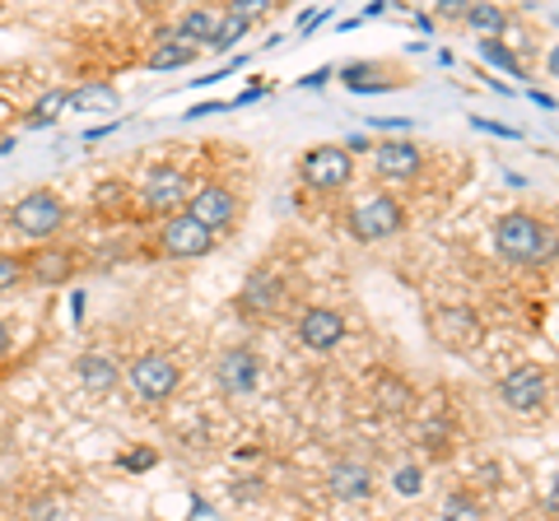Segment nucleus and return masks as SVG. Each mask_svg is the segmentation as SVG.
I'll return each mask as SVG.
<instances>
[{"mask_svg":"<svg viewBox=\"0 0 559 521\" xmlns=\"http://www.w3.org/2000/svg\"><path fill=\"white\" fill-rule=\"evenodd\" d=\"M66 223H70V205L61 191H51V186H33L14 205H5V229L20 242H28V247L61 242Z\"/></svg>","mask_w":559,"mask_h":521,"instance_id":"obj_1","label":"nucleus"},{"mask_svg":"<svg viewBox=\"0 0 559 521\" xmlns=\"http://www.w3.org/2000/svg\"><path fill=\"white\" fill-rule=\"evenodd\" d=\"M495 247L509 260H518V266H540V260H550L559 252V233L527 210H509L495 223Z\"/></svg>","mask_w":559,"mask_h":521,"instance_id":"obj_2","label":"nucleus"},{"mask_svg":"<svg viewBox=\"0 0 559 521\" xmlns=\"http://www.w3.org/2000/svg\"><path fill=\"white\" fill-rule=\"evenodd\" d=\"M121 381H127L145 405H164L182 391V363L164 350H145L131 359V368H121Z\"/></svg>","mask_w":559,"mask_h":521,"instance_id":"obj_3","label":"nucleus"},{"mask_svg":"<svg viewBox=\"0 0 559 521\" xmlns=\"http://www.w3.org/2000/svg\"><path fill=\"white\" fill-rule=\"evenodd\" d=\"M215 233H205L197 219H191L187 210L178 215H168V219H154V229H150V256H159V260H201L215 252Z\"/></svg>","mask_w":559,"mask_h":521,"instance_id":"obj_4","label":"nucleus"},{"mask_svg":"<svg viewBox=\"0 0 559 521\" xmlns=\"http://www.w3.org/2000/svg\"><path fill=\"white\" fill-rule=\"evenodd\" d=\"M234 307H238V317L252 322V326L280 322V317H285V307H289V284H285V275L271 270V266H257L248 280H242Z\"/></svg>","mask_w":559,"mask_h":521,"instance_id":"obj_5","label":"nucleus"},{"mask_svg":"<svg viewBox=\"0 0 559 521\" xmlns=\"http://www.w3.org/2000/svg\"><path fill=\"white\" fill-rule=\"evenodd\" d=\"M406 229V205H401L392 191H373L369 201H359L345 219V233L355 242H382V238H396Z\"/></svg>","mask_w":559,"mask_h":521,"instance_id":"obj_6","label":"nucleus"},{"mask_svg":"<svg viewBox=\"0 0 559 521\" xmlns=\"http://www.w3.org/2000/svg\"><path fill=\"white\" fill-rule=\"evenodd\" d=\"M182 210L197 219L205 233L219 238V233H229L234 223H238L242 201H238V191L229 182H191V196H187Z\"/></svg>","mask_w":559,"mask_h":521,"instance_id":"obj_7","label":"nucleus"},{"mask_svg":"<svg viewBox=\"0 0 559 521\" xmlns=\"http://www.w3.org/2000/svg\"><path fill=\"white\" fill-rule=\"evenodd\" d=\"M299 178L312 191H322V196H336V191L355 182V159H349L345 145H312L299 159Z\"/></svg>","mask_w":559,"mask_h":521,"instance_id":"obj_8","label":"nucleus"},{"mask_svg":"<svg viewBox=\"0 0 559 521\" xmlns=\"http://www.w3.org/2000/svg\"><path fill=\"white\" fill-rule=\"evenodd\" d=\"M191 196V178L178 168V163H159L150 172L145 182L135 186V201H140V210L154 215V219H168V215H178L182 205Z\"/></svg>","mask_w":559,"mask_h":521,"instance_id":"obj_9","label":"nucleus"},{"mask_svg":"<svg viewBox=\"0 0 559 521\" xmlns=\"http://www.w3.org/2000/svg\"><path fill=\"white\" fill-rule=\"evenodd\" d=\"M24 275L38 289H61L80 275V252L70 242H47V247H24Z\"/></svg>","mask_w":559,"mask_h":521,"instance_id":"obj_10","label":"nucleus"},{"mask_svg":"<svg viewBox=\"0 0 559 521\" xmlns=\"http://www.w3.org/2000/svg\"><path fill=\"white\" fill-rule=\"evenodd\" d=\"M257 381H261V359L252 344H234V350H224L215 359V387H219V396H229V401L252 396Z\"/></svg>","mask_w":559,"mask_h":521,"instance_id":"obj_11","label":"nucleus"},{"mask_svg":"<svg viewBox=\"0 0 559 521\" xmlns=\"http://www.w3.org/2000/svg\"><path fill=\"white\" fill-rule=\"evenodd\" d=\"M294 336H299L304 350L331 354L345 340V317H341L336 307H326V303H308L299 317H294Z\"/></svg>","mask_w":559,"mask_h":521,"instance_id":"obj_12","label":"nucleus"},{"mask_svg":"<svg viewBox=\"0 0 559 521\" xmlns=\"http://www.w3.org/2000/svg\"><path fill=\"white\" fill-rule=\"evenodd\" d=\"M499 401L509 410H518V414L540 410L550 401V373L540 368V363H522V368H513L499 381Z\"/></svg>","mask_w":559,"mask_h":521,"instance_id":"obj_13","label":"nucleus"},{"mask_svg":"<svg viewBox=\"0 0 559 521\" xmlns=\"http://www.w3.org/2000/svg\"><path fill=\"white\" fill-rule=\"evenodd\" d=\"M433 336H439L448 350H476V344L485 340V326H480V317L471 307H462V303H443V307H433Z\"/></svg>","mask_w":559,"mask_h":521,"instance_id":"obj_14","label":"nucleus"},{"mask_svg":"<svg viewBox=\"0 0 559 521\" xmlns=\"http://www.w3.org/2000/svg\"><path fill=\"white\" fill-rule=\"evenodd\" d=\"M425 168V149L411 141H382L373 145V172L382 182H411L415 172Z\"/></svg>","mask_w":559,"mask_h":521,"instance_id":"obj_15","label":"nucleus"},{"mask_svg":"<svg viewBox=\"0 0 559 521\" xmlns=\"http://www.w3.org/2000/svg\"><path fill=\"white\" fill-rule=\"evenodd\" d=\"M75 377H80V387L90 391V396H112V391L121 387L117 359L103 354V350H84V354L75 359Z\"/></svg>","mask_w":559,"mask_h":521,"instance_id":"obj_16","label":"nucleus"},{"mask_svg":"<svg viewBox=\"0 0 559 521\" xmlns=\"http://www.w3.org/2000/svg\"><path fill=\"white\" fill-rule=\"evenodd\" d=\"M326 489L336 494L341 502H359V498L373 494V471L364 461H336L331 465V475H326Z\"/></svg>","mask_w":559,"mask_h":521,"instance_id":"obj_17","label":"nucleus"},{"mask_svg":"<svg viewBox=\"0 0 559 521\" xmlns=\"http://www.w3.org/2000/svg\"><path fill=\"white\" fill-rule=\"evenodd\" d=\"M215 24H219V10H182L178 20H173V38L201 51L215 38Z\"/></svg>","mask_w":559,"mask_h":521,"instance_id":"obj_18","label":"nucleus"},{"mask_svg":"<svg viewBox=\"0 0 559 521\" xmlns=\"http://www.w3.org/2000/svg\"><path fill=\"white\" fill-rule=\"evenodd\" d=\"M248 28H252V10H219V24H215V38H210V51H229L238 47L242 38H248Z\"/></svg>","mask_w":559,"mask_h":521,"instance_id":"obj_19","label":"nucleus"},{"mask_svg":"<svg viewBox=\"0 0 559 521\" xmlns=\"http://www.w3.org/2000/svg\"><path fill=\"white\" fill-rule=\"evenodd\" d=\"M131 201H135V191L127 182H103L94 191V205H98V215L103 219H121V215H131Z\"/></svg>","mask_w":559,"mask_h":521,"instance_id":"obj_20","label":"nucleus"},{"mask_svg":"<svg viewBox=\"0 0 559 521\" xmlns=\"http://www.w3.org/2000/svg\"><path fill=\"white\" fill-rule=\"evenodd\" d=\"M70 102H75L80 112H117V89L112 84H84V89L70 94Z\"/></svg>","mask_w":559,"mask_h":521,"instance_id":"obj_21","label":"nucleus"},{"mask_svg":"<svg viewBox=\"0 0 559 521\" xmlns=\"http://www.w3.org/2000/svg\"><path fill=\"white\" fill-rule=\"evenodd\" d=\"M197 57H201L197 47H187V43L173 38V43H164V47L150 51V65H154V71H178V65H191Z\"/></svg>","mask_w":559,"mask_h":521,"instance_id":"obj_22","label":"nucleus"},{"mask_svg":"<svg viewBox=\"0 0 559 521\" xmlns=\"http://www.w3.org/2000/svg\"><path fill=\"white\" fill-rule=\"evenodd\" d=\"M443 521H485L480 498L471 494V489H452L448 502H443Z\"/></svg>","mask_w":559,"mask_h":521,"instance_id":"obj_23","label":"nucleus"},{"mask_svg":"<svg viewBox=\"0 0 559 521\" xmlns=\"http://www.w3.org/2000/svg\"><path fill=\"white\" fill-rule=\"evenodd\" d=\"M20 284H28V275H24V247H0V293H14Z\"/></svg>","mask_w":559,"mask_h":521,"instance_id":"obj_24","label":"nucleus"},{"mask_svg":"<svg viewBox=\"0 0 559 521\" xmlns=\"http://www.w3.org/2000/svg\"><path fill=\"white\" fill-rule=\"evenodd\" d=\"M462 20H466V28H476V33H503L509 28V10L503 5H471Z\"/></svg>","mask_w":559,"mask_h":521,"instance_id":"obj_25","label":"nucleus"},{"mask_svg":"<svg viewBox=\"0 0 559 521\" xmlns=\"http://www.w3.org/2000/svg\"><path fill=\"white\" fill-rule=\"evenodd\" d=\"M378 405L392 410V414H401V410L411 405V387H406V381H401L396 373H382V377H378Z\"/></svg>","mask_w":559,"mask_h":521,"instance_id":"obj_26","label":"nucleus"},{"mask_svg":"<svg viewBox=\"0 0 559 521\" xmlns=\"http://www.w3.org/2000/svg\"><path fill=\"white\" fill-rule=\"evenodd\" d=\"M20 517H24V521H61L66 508L57 502V494H33V498H24Z\"/></svg>","mask_w":559,"mask_h":521,"instance_id":"obj_27","label":"nucleus"},{"mask_svg":"<svg viewBox=\"0 0 559 521\" xmlns=\"http://www.w3.org/2000/svg\"><path fill=\"white\" fill-rule=\"evenodd\" d=\"M66 102H70V94H66V89H47V94L28 108V126H47V121H57V112L66 108Z\"/></svg>","mask_w":559,"mask_h":521,"instance_id":"obj_28","label":"nucleus"},{"mask_svg":"<svg viewBox=\"0 0 559 521\" xmlns=\"http://www.w3.org/2000/svg\"><path fill=\"white\" fill-rule=\"evenodd\" d=\"M480 51H485V57L495 61V65H503V71H509L513 80H522V65H518V57H513V51L503 47L499 38H485V43H480Z\"/></svg>","mask_w":559,"mask_h":521,"instance_id":"obj_29","label":"nucleus"},{"mask_svg":"<svg viewBox=\"0 0 559 521\" xmlns=\"http://www.w3.org/2000/svg\"><path fill=\"white\" fill-rule=\"evenodd\" d=\"M14 344H20V326H14L10 317H0V359H10Z\"/></svg>","mask_w":559,"mask_h":521,"instance_id":"obj_30","label":"nucleus"},{"mask_svg":"<svg viewBox=\"0 0 559 521\" xmlns=\"http://www.w3.org/2000/svg\"><path fill=\"white\" fill-rule=\"evenodd\" d=\"M396 484H401V494H419V471H415V465H406V471L396 475Z\"/></svg>","mask_w":559,"mask_h":521,"instance_id":"obj_31","label":"nucleus"},{"mask_svg":"<svg viewBox=\"0 0 559 521\" xmlns=\"http://www.w3.org/2000/svg\"><path fill=\"white\" fill-rule=\"evenodd\" d=\"M546 65H550V75L559 80V47H555V51H550V57H546Z\"/></svg>","mask_w":559,"mask_h":521,"instance_id":"obj_32","label":"nucleus"},{"mask_svg":"<svg viewBox=\"0 0 559 521\" xmlns=\"http://www.w3.org/2000/svg\"><path fill=\"white\" fill-rule=\"evenodd\" d=\"M0 438H5V414H0Z\"/></svg>","mask_w":559,"mask_h":521,"instance_id":"obj_33","label":"nucleus"},{"mask_svg":"<svg viewBox=\"0 0 559 521\" xmlns=\"http://www.w3.org/2000/svg\"><path fill=\"white\" fill-rule=\"evenodd\" d=\"M0 521H5V498H0Z\"/></svg>","mask_w":559,"mask_h":521,"instance_id":"obj_34","label":"nucleus"}]
</instances>
